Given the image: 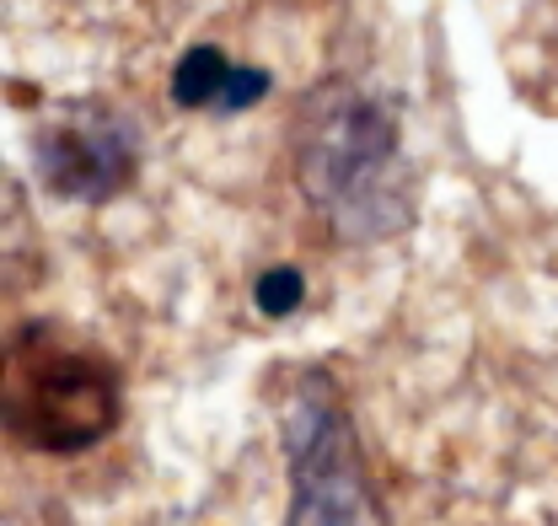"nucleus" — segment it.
<instances>
[{
  "label": "nucleus",
  "instance_id": "1",
  "mask_svg": "<svg viewBox=\"0 0 558 526\" xmlns=\"http://www.w3.org/2000/svg\"><path fill=\"white\" fill-rule=\"evenodd\" d=\"M295 172L306 199L349 242L387 237L409 220L414 178H409L403 134L392 108L371 92L323 86L306 103L301 140H295Z\"/></svg>",
  "mask_w": 558,
  "mask_h": 526
},
{
  "label": "nucleus",
  "instance_id": "2",
  "mask_svg": "<svg viewBox=\"0 0 558 526\" xmlns=\"http://www.w3.org/2000/svg\"><path fill=\"white\" fill-rule=\"evenodd\" d=\"M5 425L38 457H75L113 435L124 419L119 371L97 355L65 344L49 328H27L5 349Z\"/></svg>",
  "mask_w": 558,
  "mask_h": 526
},
{
  "label": "nucleus",
  "instance_id": "3",
  "mask_svg": "<svg viewBox=\"0 0 558 526\" xmlns=\"http://www.w3.org/2000/svg\"><path fill=\"white\" fill-rule=\"evenodd\" d=\"M33 162L38 183L70 204H108L135 183L140 134L135 119L102 108V103H75L54 113L33 134Z\"/></svg>",
  "mask_w": 558,
  "mask_h": 526
},
{
  "label": "nucleus",
  "instance_id": "4",
  "mask_svg": "<svg viewBox=\"0 0 558 526\" xmlns=\"http://www.w3.org/2000/svg\"><path fill=\"white\" fill-rule=\"evenodd\" d=\"M290 441H295V526H371V494L354 462V435L328 393L301 397Z\"/></svg>",
  "mask_w": 558,
  "mask_h": 526
},
{
  "label": "nucleus",
  "instance_id": "5",
  "mask_svg": "<svg viewBox=\"0 0 558 526\" xmlns=\"http://www.w3.org/2000/svg\"><path fill=\"white\" fill-rule=\"evenodd\" d=\"M488 11L510 86L532 108L558 113V0H488Z\"/></svg>",
  "mask_w": 558,
  "mask_h": 526
},
{
  "label": "nucleus",
  "instance_id": "6",
  "mask_svg": "<svg viewBox=\"0 0 558 526\" xmlns=\"http://www.w3.org/2000/svg\"><path fill=\"white\" fill-rule=\"evenodd\" d=\"M269 92L264 70H236L220 49H189L178 70H172V103L178 108H215V113H236L247 103H258Z\"/></svg>",
  "mask_w": 558,
  "mask_h": 526
},
{
  "label": "nucleus",
  "instance_id": "7",
  "mask_svg": "<svg viewBox=\"0 0 558 526\" xmlns=\"http://www.w3.org/2000/svg\"><path fill=\"white\" fill-rule=\"evenodd\" d=\"M301 296H306L301 268H264L258 285H253V301H258L264 318H290V312L301 307Z\"/></svg>",
  "mask_w": 558,
  "mask_h": 526
},
{
  "label": "nucleus",
  "instance_id": "8",
  "mask_svg": "<svg viewBox=\"0 0 558 526\" xmlns=\"http://www.w3.org/2000/svg\"><path fill=\"white\" fill-rule=\"evenodd\" d=\"M49 5L75 11V16H119V11H130V5H140V0H49Z\"/></svg>",
  "mask_w": 558,
  "mask_h": 526
}]
</instances>
